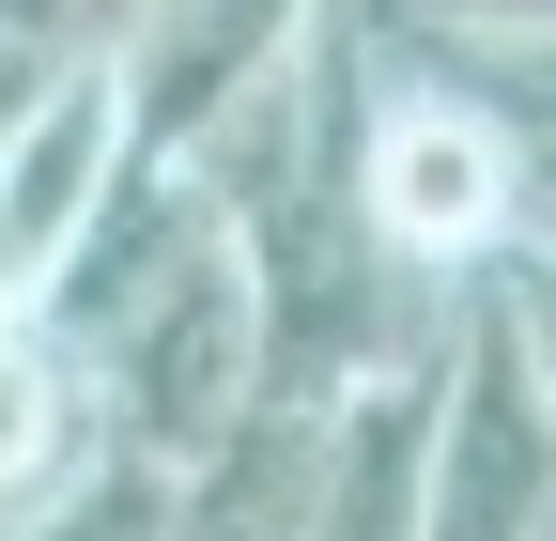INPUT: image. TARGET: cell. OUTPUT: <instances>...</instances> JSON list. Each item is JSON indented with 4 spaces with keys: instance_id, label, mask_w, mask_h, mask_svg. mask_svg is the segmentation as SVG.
I'll return each instance as SVG.
<instances>
[{
    "instance_id": "3957f363",
    "label": "cell",
    "mask_w": 556,
    "mask_h": 541,
    "mask_svg": "<svg viewBox=\"0 0 556 541\" xmlns=\"http://www.w3.org/2000/svg\"><path fill=\"white\" fill-rule=\"evenodd\" d=\"M78 387H93V433H109L124 464L186 480V464L263 402V310H248V279H232V248H201L186 279H155V294L78 356Z\"/></svg>"
},
{
    "instance_id": "5b68a950",
    "label": "cell",
    "mask_w": 556,
    "mask_h": 541,
    "mask_svg": "<svg viewBox=\"0 0 556 541\" xmlns=\"http://www.w3.org/2000/svg\"><path fill=\"white\" fill-rule=\"evenodd\" d=\"M124 171V124H109V78H62L31 93V124L0 140V325H31V294L62 279V248H78L93 186Z\"/></svg>"
},
{
    "instance_id": "6da1fadb",
    "label": "cell",
    "mask_w": 556,
    "mask_h": 541,
    "mask_svg": "<svg viewBox=\"0 0 556 541\" xmlns=\"http://www.w3.org/2000/svg\"><path fill=\"white\" fill-rule=\"evenodd\" d=\"M556 526V341L541 263H495L417 372V541H541Z\"/></svg>"
},
{
    "instance_id": "7a4b0ae2",
    "label": "cell",
    "mask_w": 556,
    "mask_h": 541,
    "mask_svg": "<svg viewBox=\"0 0 556 541\" xmlns=\"http://www.w3.org/2000/svg\"><path fill=\"white\" fill-rule=\"evenodd\" d=\"M340 201H356V232L402 279L541 263V140L495 124V109H464V93H433V78H387L340 124Z\"/></svg>"
},
{
    "instance_id": "ba28073f",
    "label": "cell",
    "mask_w": 556,
    "mask_h": 541,
    "mask_svg": "<svg viewBox=\"0 0 556 541\" xmlns=\"http://www.w3.org/2000/svg\"><path fill=\"white\" fill-rule=\"evenodd\" d=\"M155 16V0H0V47H16V78H109L124 62V32Z\"/></svg>"
},
{
    "instance_id": "52a82bcc",
    "label": "cell",
    "mask_w": 556,
    "mask_h": 541,
    "mask_svg": "<svg viewBox=\"0 0 556 541\" xmlns=\"http://www.w3.org/2000/svg\"><path fill=\"white\" fill-rule=\"evenodd\" d=\"M155 526H170V480H155V464H124V449H93L78 480H62L47 511H16L0 541H155Z\"/></svg>"
},
{
    "instance_id": "8992f818",
    "label": "cell",
    "mask_w": 556,
    "mask_h": 541,
    "mask_svg": "<svg viewBox=\"0 0 556 541\" xmlns=\"http://www.w3.org/2000/svg\"><path fill=\"white\" fill-rule=\"evenodd\" d=\"M93 449H109V433H93V387L62 372L31 325H0V526H16V511H47Z\"/></svg>"
},
{
    "instance_id": "277c9868",
    "label": "cell",
    "mask_w": 556,
    "mask_h": 541,
    "mask_svg": "<svg viewBox=\"0 0 556 541\" xmlns=\"http://www.w3.org/2000/svg\"><path fill=\"white\" fill-rule=\"evenodd\" d=\"M309 47H325V0H155L109 62V124H124V155H186L248 93H278Z\"/></svg>"
}]
</instances>
